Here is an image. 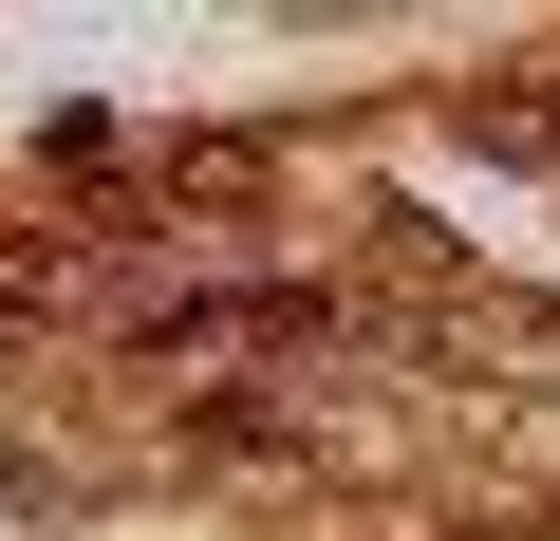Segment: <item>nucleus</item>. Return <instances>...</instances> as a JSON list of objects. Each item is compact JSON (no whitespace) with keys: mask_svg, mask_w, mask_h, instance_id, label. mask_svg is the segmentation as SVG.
Returning <instances> with one entry per match:
<instances>
[{"mask_svg":"<svg viewBox=\"0 0 560 541\" xmlns=\"http://www.w3.org/2000/svg\"><path fill=\"white\" fill-rule=\"evenodd\" d=\"M467 131H486V150H541V168H560V57H523L504 94H467Z\"/></svg>","mask_w":560,"mask_h":541,"instance_id":"obj_3","label":"nucleus"},{"mask_svg":"<svg viewBox=\"0 0 560 541\" xmlns=\"http://www.w3.org/2000/svg\"><path fill=\"white\" fill-rule=\"evenodd\" d=\"M131 337L150 355H337V299L318 281H224V299H150Z\"/></svg>","mask_w":560,"mask_h":541,"instance_id":"obj_1","label":"nucleus"},{"mask_svg":"<svg viewBox=\"0 0 560 541\" xmlns=\"http://www.w3.org/2000/svg\"><path fill=\"white\" fill-rule=\"evenodd\" d=\"M187 448H206V467H280V448H318V411H261V392H224V411H187Z\"/></svg>","mask_w":560,"mask_h":541,"instance_id":"obj_2","label":"nucleus"}]
</instances>
